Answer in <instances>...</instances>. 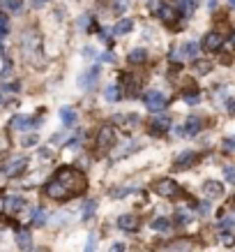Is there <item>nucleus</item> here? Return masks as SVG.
Segmentation results:
<instances>
[{
    "instance_id": "obj_1",
    "label": "nucleus",
    "mask_w": 235,
    "mask_h": 252,
    "mask_svg": "<svg viewBox=\"0 0 235 252\" xmlns=\"http://www.w3.org/2000/svg\"><path fill=\"white\" fill-rule=\"evenodd\" d=\"M88 188V178L81 169L76 167H60L51 176V181L44 185V194L53 201H67L78 194H83Z\"/></svg>"
},
{
    "instance_id": "obj_2",
    "label": "nucleus",
    "mask_w": 235,
    "mask_h": 252,
    "mask_svg": "<svg viewBox=\"0 0 235 252\" xmlns=\"http://www.w3.org/2000/svg\"><path fill=\"white\" fill-rule=\"evenodd\" d=\"M21 51L23 58L28 63H39L42 61V37L37 31H26L21 37Z\"/></svg>"
},
{
    "instance_id": "obj_3",
    "label": "nucleus",
    "mask_w": 235,
    "mask_h": 252,
    "mask_svg": "<svg viewBox=\"0 0 235 252\" xmlns=\"http://www.w3.org/2000/svg\"><path fill=\"white\" fill-rule=\"evenodd\" d=\"M26 169H28V158L26 155H7L0 162V174L7 176V178H19L21 174H26Z\"/></svg>"
},
{
    "instance_id": "obj_4",
    "label": "nucleus",
    "mask_w": 235,
    "mask_h": 252,
    "mask_svg": "<svg viewBox=\"0 0 235 252\" xmlns=\"http://www.w3.org/2000/svg\"><path fill=\"white\" fill-rule=\"evenodd\" d=\"M217 229L221 234V243L226 245V248L235 245V215L233 213L221 215L219 222H217Z\"/></svg>"
},
{
    "instance_id": "obj_5",
    "label": "nucleus",
    "mask_w": 235,
    "mask_h": 252,
    "mask_svg": "<svg viewBox=\"0 0 235 252\" xmlns=\"http://www.w3.org/2000/svg\"><path fill=\"white\" fill-rule=\"evenodd\" d=\"M141 141H136V139H127V141H122V144H115L113 148H111V162H120L125 160V158H129L131 153H136V151H141Z\"/></svg>"
},
{
    "instance_id": "obj_6",
    "label": "nucleus",
    "mask_w": 235,
    "mask_h": 252,
    "mask_svg": "<svg viewBox=\"0 0 235 252\" xmlns=\"http://www.w3.org/2000/svg\"><path fill=\"white\" fill-rule=\"evenodd\" d=\"M194 250H196V243L191 238H173V241L157 245V252H194Z\"/></svg>"
},
{
    "instance_id": "obj_7",
    "label": "nucleus",
    "mask_w": 235,
    "mask_h": 252,
    "mask_svg": "<svg viewBox=\"0 0 235 252\" xmlns=\"http://www.w3.org/2000/svg\"><path fill=\"white\" fill-rule=\"evenodd\" d=\"M42 125V118L39 116H26V114H16L12 121H9V127L16 132H28V130H35V127H39Z\"/></svg>"
},
{
    "instance_id": "obj_8",
    "label": "nucleus",
    "mask_w": 235,
    "mask_h": 252,
    "mask_svg": "<svg viewBox=\"0 0 235 252\" xmlns=\"http://www.w3.org/2000/svg\"><path fill=\"white\" fill-rule=\"evenodd\" d=\"M143 102L152 114H161V109H166V104H168V97L161 91H148L143 95Z\"/></svg>"
},
{
    "instance_id": "obj_9",
    "label": "nucleus",
    "mask_w": 235,
    "mask_h": 252,
    "mask_svg": "<svg viewBox=\"0 0 235 252\" xmlns=\"http://www.w3.org/2000/svg\"><path fill=\"white\" fill-rule=\"evenodd\" d=\"M155 192L164 199H175L180 194V185L173 178H159V181H155Z\"/></svg>"
},
{
    "instance_id": "obj_10",
    "label": "nucleus",
    "mask_w": 235,
    "mask_h": 252,
    "mask_svg": "<svg viewBox=\"0 0 235 252\" xmlns=\"http://www.w3.org/2000/svg\"><path fill=\"white\" fill-rule=\"evenodd\" d=\"M97 146L99 151H111L115 146V130L111 125H104V127H99L97 132Z\"/></svg>"
},
{
    "instance_id": "obj_11",
    "label": "nucleus",
    "mask_w": 235,
    "mask_h": 252,
    "mask_svg": "<svg viewBox=\"0 0 235 252\" xmlns=\"http://www.w3.org/2000/svg\"><path fill=\"white\" fill-rule=\"evenodd\" d=\"M2 208H5L9 215H16V213H21L23 208H28V201H26L21 194H7V197L2 199Z\"/></svg>"
},
{
    "instance_id": "obj_12",
    "label": "nucleus",
    "mask_w": 235,
    "mask_h": 252,
    "mask_svg": "<svg viewBox=\"0 0 235 252\" xmlns=\"http://www.w3.org/2000/svg\"><path fill=\"white\" fill-rule=\"evenodd\" d=\"M198 160H201V155L198 153H194V151H182V153L175 158L173 167L178 169V171H182V169H191L194 164H198Z\"/></svg>"
},
{
    "instance_id": "obj_13",
    "label": "nucleus",
    "mask_w": 235,
    "mask_h": 252,
    "mask_svg": "<svg viewBox=\"0 0 235 252\" xmlns=\"http://www.w3.org/2000/svg\"><path fill=\"white\" fill-rule=\"evenodd\" d=\"M221 46H224V35H221L219 31H212V32H208V35H205V39H203L205 51L214 54V51H219Z\"/></svg>"
},
{
    "instance_id": "obj_14",
    "label": "nucleus",
    "mask_w": 235,
    "mask_h": 252,
    "mask_svg": "<svg viewBox=\"0 0 235 252\" xmlns=\"http://www.w3.org/2000/svg\"><path fill=\"white\" fill-rule=\"evenodd\" d=\"M113 123H118L122 130H136V127H141V118L136 114H118L113 116Z\"/></svg>"
},
{
    "instance_id": "obj_15",
    "label": "nucleus",
    "mask_w": 235,
    "mask_h": 252,
    "mask_svg": "<svg viewBox=\"0 0 235 252\" xmlns=\"http://www.w3.org/2000/svg\"><path fill=\"white\" fill-rule=\"evenodd\" d=\"M171 130V118L166 114H155V118L150 121V132L152 134H164Z\"/></svg>"
},
{
    "instance_id": "obj_16",
    "label": "nucleus",
    "mask_w": 235,
    "mask_h": 252,
    "mask_svg": "<svg viewBox=\"0 0 235 252\" xmlns=\"http://www.w3.org/2000/svg\"><path fill=\"white\" fill-rule=\"evenodd\" d=\"M99 81V67H90L88 72H83L81 77H78V86L83 88V91H90V88H95Z\"/></svg>"
},
{
    "instance_id": "obj_17",
    "label": "nucleus",
    "mask_w": 235,
    "mask_h": 252,
    "mask_svg": "<svg viewBox=\"0 0 235 252\" xmlns=\"http://www.w3.org/2000/svg\"><path fill=\"white\" fill-rule=\"evenodd\" d=\"M184 137H196L198 132L203 130V118H198V116H189L187 121H184Z\"/></svg>"
},
{
    "instance_id": "obj_18",
    "label": "nucleus",
    "mask_w": 235,
    "mask_h": 252,
    "mask_svg": "<svg viewBox=\"0 0 235 252\" xmlns=\"http://www.w3.org/2000/svg\"><path fill=\"white\" fill-rule=\"evenodd\" d=\"M201 190H203V194L208 199H221L224 197V185L217 183V181H205Z\"/></svg>"
},
{
    "instance_id": "obj_19",
    "label": "nucleus",
    "mask_w": 235,
    "mask_h": 252,
    "mask_svg": "<svg viewBox=\"0 0 235 252\" xmlns=\"http://www.w3.org/2000/svg\"><path fill=\"white\" fill-rule=\"evenodd\" d=\"M118 227H120L122 231H138L141 220H138L136 215H120V218H118Z\"/></svg>"
},
{
    "instance_id": "obj_20",
    "label": "nucleus",
    "mask_w": 235,
    "mask_h": 252,
    "mask_svg": "<svg viewBox=\"0 0 235 252\" xmlns=\"http://www.w3.org/2000/svg\"><path fill=\"white\" fill-rule=\"evenodd\" d=\"M14 241H16V245H19L23 252L32 250V236H30V231L28 229H16Z\"/></svg>"
},
{
    "instance_id": "obj_21",
    "label": "nucleus",
    "mask_w": 235,
    "mask_h": 252,
    "mask_svg": "<svg viewBox=\"0 0 235 252\" xmlns=\"http://www.w3.org/2000/svg\"><path fill=\"white\" fill-rule=\"evenodd\" d=\"M157 16H159L164 23H173L175 19H178V9L171 7L168 2H161L159 7H157Z\"/></svg>"
},
{
    "instance_id": "obj_22",
    "label": "nucleus",
    "mask_w": 235,
    "mask_h": 252,
    "mask_svg": "<svg viewBox=\"0 0 235 252\" xmlns=\"http://www.w3.org/2000/svg\"><path fill=\"white\" fill-rule=\"evenodd\" d=\"M46 220H49V213H46V208L37 206L30 211V224L32 227H44Z\"/></svg>"
},
{
    "instance_id": "obj_23",
    "label": "nucleus",
    "mask_w": 235,
    "mask_h": 252,
    "mask_svg": "<svg viewBox=\"0 0 235 252\" xmlns=\"http://www.w3.org/2000/svg\"><path fill=\"white\" fill-rule=\"evenodd\" d=\"M180 54H182V58H191V61H196L198 54H201V46H198V42H187V44H182Z\"/></svg>"
},
{
    "instance_id": "obj_24",
    "label": "nucleus",
    "mask_w": 235,
    "mask_h": 252,
    "mask_svg": "<svg viewBox=\"0 0 235 252\" xmlns=\"http://www.w3.org/2000/svg\"><path fill=\"white\" fill-rule=\"evenodd\" d=\"M60 121L65 127H74L76 125V111L74 107H62L60 109Z\"/></svg>"
},
{
    "instance_id": "obj_25",
    "label": "nucleus",
    "mask_w": 235,
    "mask_h": 252,
    "mask_svg": "<svg viewBox=\"0 0 235 252\" xmlns=\"http://www.w3.org/2000/svg\"><path fill=\"white\" fill-rule=\"evenodd\" d=\"M120 81H122V88L127 91V97L136 95V91H138V81H136L134 77H131V74H122Z\"/></svg>"
},
{
    "instance_id": "obj_26",
    "label": "nucleus",
    "mask_w": 235,
    "mask_h": 252,
    "mask_svg": "<svg viewBox=\"0 0 235 252\" xmlns=\"http://www.w3.org/2000/svg\"><path fill=\"white\" fill-rule=\"evenodd\" d=\"M145 61H148V51H145V49H134V51H129V56H127L129 65H143Z\"/></svg>"
},
{
    "instance_id": "obj_27",
    "label": "nucleus",
    "mask_w": 235,
    "mask_h": 252,
    "mask_svg": "<svg viewBox=\"0 0 235 252\" xmlns=\"http://www.w3.org/2000/svg\"><path fill=\"white\" fill-rule=\"evenodd\" d=\"M131 28H134V21H131V19H120V21L115 23L113 35H127Z\"/></svg>"
},
{
    "instance_id": "obj_28",
    "label": "nucleus",
    "mask_w": 235,
    "mask_h": 252,
    "mask_svg": "<svg viewBox=\"0 0 235 252\" xmlns=\"http://www.w3.org/2000/svg\"><path fill=\"white\" fill-rule=\"evenodd\" d=\"M150 227L155 231H168V229H171V220H168V218H161V215H159V218H155V220L150 222Z\"/></svg>"
},
{
    "instance_id": "obj_29",
    "label": "nucleus",
    "mask_w": 235,
    "mask_h": 252,
    "mask_svg": "<svg viewBox=\"0 0 235 252\" xmlns=\"http://www.w3.org/2000/svg\"><path fill=\"white\" fill-rule=\"evenodd\" d=\"M210 69H212V63H208V61H194V72H196V74H201V77H203V74H210Z\"/></svg>"
},
{
    "instance_id": "obj_30",
    "label": "nucleus",
    "mask_w": 235,
    "mask_h": 252,
    "mask_svg": "<svg viewBox=\"0 0 235 252\" xmlns=\"http://www.w3.org/2000/svg\"><path fill=\"white\" fill-rule=\"evenodd\" d=\"M95 211H97V201H95V199H88V201L83 204V211H81L83 220H90L92 215H95Z\"/></svg>"
},
{
    "instance_id": "obj_31",
    "label": "nucleus",
    "mask_w": 235,
    "mask_h": 252,
    "mask_svg": "<svg viewBox=\"0 0 235 252\" xmlns=\"http://www.w3.org/2000/svg\"><path fill=\"white\" fill-rule=\"evenodd\" d=\"M182 99L187 102V104H198V99H201V93L196 88H189V91H182Z\"/></svg>"
},
{
    "instance_id": "obj_32",
    "label": "nucleus",
    "mask_w": 235,
    "mask_h": 252,
    "mask_svg": "<svg viewBox=\"0 0 235 252\" xmlns=\"http://www.w3.org/2000/svg\"><path fill=\"white\" fill-rule=\"evenodd\" d=\"M175 218H178V222H180V224H189V222L194 220V213H191V211H187V208H178Z\"/></svg>"
},
{
    "instance_id": "obj_33",
    "label": "nucleus",
    "mask_w": 235,
    "mask_h": 252,
    "mask_svg": "<svg viewBox=\"0 0 235 252\" xmlns=\"http://www.w3.org/2000/svg\"><path fill=\"white\" fill-rule=\"evenodd\" d=\"M104 97H106V102H118V99H120V88H118V86H106Z\"/></svg>"
},
{
    "instance_id": "obj_34",
    "label": "nucleus",
    "mask_w": 235,
    "mask_h": 252,
    "mask_svg": "<svg viewBox=\"0 0 235 252\" xmlns=\"http://www.w3.org/2000/svg\"><path fill=\"white\" fill-rule=\"evenodd\" d=\"M196 9V0H180V12L184 16H191Z\"/></svg>"
},
{
    "instance_id": "obj_35",
    "label": "nucleus",
    "mask_w": 235,
    "mask_h": 252,
    "mask_svg": "<svg viewBox=\"0 0 235 252\" xmlns=\"http://www.w3.org/2000/svg\"><path fill=\"white\" fill-rule=\"evenodd\" d=\"M2 5L9 9V12H14V14H19L23 9V0H2Z\"/></svg>"
},
{
    "instance_id": "obj_36",
    "label": "nucleus",
    "mask_w": 235,
    "mask_h": 252,
    "mask_svg": "<svg viewBox=\"0 0 235 252\" xmlns=\"http://www.w3.org/2000/svg\"><path fill=\"white\" fill-rule=\"evenodd\" d=\"M134 192V188H113V190L108 192L113 199H120V197H127V194H131Z\"/></svg>"
},
{
    "instance_id": "obj_37",
    "label": "nucleus",
    "mask_w": 235,
    "mask_h": 252,
    "mask_svg": "<svg viewBox=\"0 0 235 252\" xmlns=\"http://www.w3.org/2000/svg\"><path fill=\"white\" fill-rule=\"evenodd\" d=\"M39 137L37 134H26V137L21 139V146H26V148H32V146H37Z\"/></svg>"
},
{
    "instance_id": "obj_38",
    "label": "nucleus",
    "mask_w": 235,
    "mask_h": 252,
    "mask_svg": "<svg viewBox=\"0 0 235 252\" xmlns=\"http://www.w3.org/2000/svg\"><path fill=\"white\" fill-rule=\"evenodd\" d=\"M224 178H226L228 183L235 185V164H226L224 167Z\"/></svg>"
},
{
    "instance_id": "obj_39",
    "label": "nucleus",
    "mask_w": 235,
    "mask_h": 252,
    "mask_svg": "<svg viewBox=\"0 0 235 252\" xmlns=\"http://www.w3.org/2000/svg\"><path fill=\"white\" fill-rule=\"evenodd\" d=\"M7 32H9V21H7V16L0 14V39L5 37Z\"/></svg>"
},
{
    "instance_id": "obj_40",
    "label": "nucleus",
    "mask_w": 235,
    "mask_h": 252,
    "mask_svg": "<svg viewBox=\"0 0 235 252\" xmlns=\"http://www.w3.org/2000/svg\"><path fill=\"white\" fill-rule=\"evenodd\" d=\"M0 77H2V79H9V77H12V61H5V65H2V72H0Z\"/></svg>"
},
{
    "instance_id": "obj_41",
    "label": "nucleus",
    "mask_w": 235,
    "mask_h": 252,
    "mask_svg": "<svg viewBox=\"0 0 235 252\" xmlns=\"http://www.w3.org/2000/svg\"><path fill=\"white\" fill-rule=\"evenodd\" d=\"M127 7H129V0H115V12H118V14L127 12Z\"/></svg>"
},
{
    "instance_id": "obj_42",
    "label": "nucleus",
    "mask_w": 235,
    "mask_h": 252,
    "mask_svg": "<svg viewBox=\"0 0 235 252\" xmlns=\"http://www.w3.org/2000/svg\"><path fill=\"white\" fill-rule=\"evenodd\" d=\"M95 245H97V236L90 234V236H88V243H85V252H95Z\"/></svg>"
},
{
    "instance_id": "obj_43",
    "label": "nucleus",
    "mask_w": 235,
    "mask_h": 252,
    "mask_svg": "<svg viewBox=\"0 0 235 252\" xmlns=\"http://www.w3.org/2000/svg\"><path fill=\"white\" fill-rule=\"evenodd\" d=\"M221 144H224V148H226V151H235V137H226Z\"/></svg>"
},
{
    "instance_id": "obj_44",
    "label": "nucleus",
    "mask_w": 235,
    "mask_h": 252,
    "mask_svg": "<svg viewBox=\"0 0 235 252\" xmlns=\"http://www.w3.org/2000/svg\"><path fill=\"white\" fill-rule=\"evenodd\" d=\"M49 2V0H30V5H32V9H42Z\"/></svg>"
},
{
    "instance_id": "obj_45",
    "label": "nucleus",
    "mask_w": 235,
    "mask_h": 252,
    "mask_svg": "<svg viewBox=\"0 0 235 252\" xmlns=\"http://www.w3.org/2000/svg\"><path fill=\"white\" fill-rule=\"evenodd\" d=\"M83 56H85V58H95L97 54H95V49H92V46H85V49H83Z\"/></svg>"
},
{
    "instance_id": "obj_46",
    "label": "nucleus",
    "mask_w": 235,
    "mask_h": 252,
    "mask_svg": "<svg viewBox=\"0 0 235 252\" xmlns=\"http://www.w3.org/2000/svg\"><path fill=\"white\" fill-rule=\"evenodd\" d=\"M108 252H125V243H113Z\"/></svg>"
},
{
    "instance_id": "obj_47",
    "label": "nucleus",
    "mask_w": 235,
    "mask_h": 252,
    "mask_svg": "<svg viewBox=\"0 0 235 252\" xmlns=\"http://www.w3.org/2000/svg\"><path fill=\"white\" fill-rule=\"evenodd\" d=\"M196 211H198V213H201V215H205V213H208V211H210V204L205 201V204H201V206H196Z\"/></svg>"
},
{
    "instance_id": "obj_48",
    "label": "nucleus",
    "mask_w": 235,
    "mask_h": 252,
    "mask_svg": "<svg viewBox=\"0 0 235 252\" xmlns=\"http://www.w3.org/2000/svg\"><path fill=\"white\" fill-rule=\"evenodd\" d=\"M99 39H102V42H106V44H108V42H111V35H108V31H102V32H99Z\"/></svg>"
},
{
    "instance_id": "obj_49",
    "label": "nucleus",
    "mask_w": 235,
    "mask_h": 252,
    "mask_svg": "<svg viewBox=\"0 0 235 252\" xmlns=\"http://www.w3.org/2000/svg\"><path fill=\"white\" fill-rule=\"evenodd\" d=\"M226 109H228V114L235 116V99H228V102H226Z\"/></svg>"
},
{
    "instance_id": "obj_50",
    "label": "nucleus",
    "mask_w": 235,
    "mask_h": 252,
    "mask_svg": "<svg viewBox=\"0 0 235 252\" xmlns=\"http://www.w3.org/2000/svg\"><path fill=\"white\" fill-rule=\"evenodd\" d=\"M102 61H104V63H113L115 58H113V54H108V51H106V54H102Z\"/></svg>"
},
{
    "instance_id": "obj_51",
    "label": "nucleus",
    "mask_w": 235,
    "mask_h": 252,
    "mask_svg": "<svg viewBox=\"0 0 235 252\" xmlns=\"http://www.w3.org/2000/svg\"><path fill=\"white\" fill-rule=\"evenodd\" d=\"M5 148H7V137H2V134H0V153H2Z\"/></svg>"
},
{
    "instance_id": "obj_52",
    "label": "nucleus",
    "mask_w": 235,
    "mask_h": 252,
    "mask_svg": "<svg viewBox=\"0 0 235 252\" xmlns=\"http://www.w3.org/2000/svg\"><path fill=\"white\" fill-rule=\"evenodd\" d=\"M210 9H212V12L217 9V0H210Z\"/></svg>"
},
{
    "instance_id": "obj_53",
    "label": "nucleus",
    "mask_w": 235,
    "mask_h": 252,
    "mask_svg": "<svg viewBox=\"0 0 235 252\" xmlns=\"http://www.w3.org/2000/svg\"><path fill=\"white\" fill-rule=\"evenodd\" d=\"M228 2H231V5H233V7H235V0H228Z\"/></svg>"
},
{
    "instance_id": "obj_54",
    "label": "nucleus",
    "mask_w": 235,
    "mask_h": 252,
    "mask_svg": "<svg viewBox=\"0 0 235 252\" xmlns=\"http://www.w3.org/2000/svg\"><path fill=\"white\" fill-rule=\"evenodd\" d=\"M233 49H235V37H233Z\"/></svg>"
},
{
    "instance_id": "obj_55",
    "label": "nucleus",
    "mask_w": 235,
    "mask_h": 252,
    "mask_svg": "<svg viewBox=\"0 0 235 252\" xmlns=\"http://www.w3.org/2000/svg\"><path fill=\"white\" fill-rule=\"evenodd\" d=\"M0 208H2V201H0Z\"/></svg>"
},
{
    "instance_id": "obj_56",
    "label": "nucleus",
    "mask_w": 235,
    "mask_h": 252,
    "mask_svg": "<svg viewBox=\"0 0 235 252\" xmlns=\"http://www.w3.org/2000/svg\"><path fill=\"white\" fill-rule=\"evenodd\" d=\"M0 2H2V0H0Z\"/></svg>"
}]
</instances>
